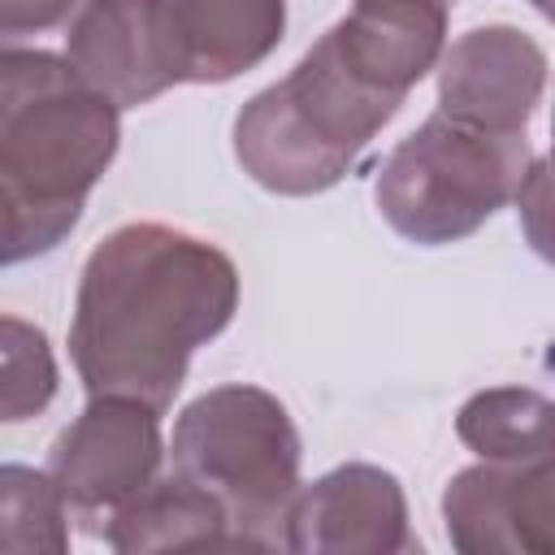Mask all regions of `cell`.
<instances>
[{
	"label": "cell",
	"mask_w": 555,
	"mask_h": 555,
	"mask_svg": "<svg viewBox=\"0 0 555 555\" xmlns=\"http://www.w3.org/2000/svg\"><path fill=\"white\" fill-rule=\"evenodd\" d=\"M238 312V264L169 221H126L104 234L74 291L69 360L87 395H130L169 408L191 356Z\"/></svg>",
	"instance_id": "6da1fadb"
},
{
	"label": "cell",
	"mask_w": 555,
	"mask_h": 555,
	"mask_svg": "<svg viewBox=\"0 0 555 555\" xmlns=\"http://www.w3.org/2000/svg\"><path fill=\"white\" fill-rule=\"evenodd\" d=\"M121 143V108L78 78L65 52H0L4 264L48 256L87 208Z\"/></svg>",
	"instance_id": "7a4b0ae2"
},
{
	"label": "cell",
	"mask_w": 555,
	"mask_h": 555,
	"mask_svg": "<svg viewBox=\"0 0 555 555\" xmlns=\"http://www.w3.org/2000/svg\"><path fill=\"white\" fill-rule=\"evenodd\" d=\"M399 104L364 82L321 35L286 78L238 108L234 160L273 195H321L356 169Z\"/></svg>",
	"instance_id": "3957f363"
},
{
	"label": "cell",
	"mask_w": 555,
	"mask_h": 555,
	"mask_svg": "<svg viewBox=\"0 0 555 555\" xmlns=\"http://www.w3.org/2000/svg\"><path fill=\"white\" fill-rule=\"evenodd\" d=\"M304 442L286 403L260 386L225 382L191 399L169 438V473L208 490L243 551H286Z\"/></svg>",
	"instance_id": "277c9868"
},
{
	"label": "cell",
	"mask_w": 555,
	"mask_h": 555,
	"mask_svg": "<svg viewBox=\"0 0 555 555\" xmlns=\"http://www.w3.org/2000/svg\"><path fill=\"white\" fill-rule=\"evenodd\" d=\"M529 165V134H499L438 108L382 156L373 204L399 238L447 247L516 204Z\"/></svg>",
	"instance_id": "5b68a950"
},
{
	"label": "cell",
	"mask_w": 555,
	"mask_h": 555,
	"mask_svg": "<svg viewBox=\"0 0 555 555\" xmlns=\"http://www.w3.org/2000/svg\"><path fill=\"white\" fill-rule=\"evenodd\" d=\"M165 460L169 442L160 434V408L130 395H91L87 408L56 434L48 477L56 481L78 529L104 538L117 512L160 481Z\"/></svg>",
	"instance_id": "8992f818"
},
{
	"label": "cell",
	"mask_w": 555,
	"mask_h": 555,
	"mask_svg": "<svg viewBox=\"0 0 555 555\" xmlns=\"http://www.w3.org/2000/svg\"><path fill=\"white\" fill-rule=\"evenodd\" d=\"M416 546L399 477L364 460L299 486L286 516V551L295 555H399Z\"/></svg>",
	"instance_id": "52a82bcc"
},
{
	"label": "cell",
	"mask_w": 555,
	"mask_h": 555,
	"mask_svg": "<svg viewBox=\"0 0 555 555\" xmlns=\"http://www.w3.org/2000/svg\"><path fill=\"white\" fill-rule=\"evenodd\" d=\"M442 525L464 555H555V455L460 468L442 490Z\"/></svg>",
	"instance_id": "ba28073f"
},
{
	"label": "cell",
	"mask_w": 555,
	"mask_h": 555,
	"mask_svg": "<svg viewBox=\"0 0 555 555\" xmlns=\"http://www.w3.org/2000/svg\"><path fill=\"white\" fill-rule=\"evenodd\" d=\"M546 69L542 43L520 26H473L451 39L438 61V108L499 134H529Z\"/></svg>",
	"instance_id": "9c48e42d"
},
{
	"label": "cell",
	"mask_w": 555,
	"mask_h": 555,
	"mask_svg": "<svg viewBox=\"0 0 555 555\" xmlns=\"http://www.w3.org/2000/svg\"><path fill=\"white\" fill-rule=\"evenodd\" d=\"M173 82L217 87L269 61L286 35V0H152Z\"/></svg>",
	"instance_id": "30bf717a"
},
{
	"label": "cell",
	"mask_w": 555,
	"mask_h": 555,
	"mask_svg": "<svg viewBox=\"0 0 555 555\" xmlns=\"http://www.w3.org/2000/svg\"><path fill=\"white\" fill-rule=\"evenodd\" d=\"M65 61L117 108H139L173 82L152 0H82L65 22Z\"/></svg>",
	"instance_id": "8fae6325"
},
{
	"label": "cell",
	"mask_w": 555,
	"mask_h": 555,
	"mask_svg": "<svg viewBox=\"0 0 555 555\" xmlns=\"http://www.w3.org/2000/svg\"><path fill=\"white\" fill-rule=\"evenodd\" d=\"M447 0H356L325 39L377 91L408 100V91L438 69L447 52Z\"/></svg>",
	"instance_id": "7c38bea8"
},
{
	"label": "cell",
	"mask_w": 555,
	"mask_h": 555,
	"mask_svg": "<svg viewBox=\"0 0 555 555\" xmlns=\"http://www.w3.org/2000/svg\"><path fill=\"white\" fill-rule=\"evenodd\" d=\"M108 551L143 555V551H173V546H234V529L225 507L178 473H160V481L139 494L100 538Z\"/></svg>",
	"instance_id": "4fadbf2b"
},
{
	"label": "cell",
	"mask_w": 555,
	"mask_h": 555,
	"mask_svg": "<svg viewBox=\"0 0 555 555\" xmlns=\"http://www.w3.org/2000/svg\"><path fill=\"white\" fill-rule=\"evenodd\" d=\"M455 438L490 464H525L555 455V399L529 386H490L464 399Z\"/></svg>",
	"instance_id": "5bb4252c"
},
{
	"label": "cell",
	"mask_w": 555,
	"mask_h": 555,
	"mask_svg": "<svg viewBox=\"0 0 555 555\" xmlns=\"http://www.w3.org/2000/svg\"><path fill=\"white\" fill-rule=\"evenodd\" d=\"M69 507L56 490V481L26 464H4L0 468V546L9 555L26 551H48L65 555L69 551Z\"/></svg>",
	"instance_id": "9a60e30c"
},
{
	"label": "cell",
	"mask_w": 555,
	"mask_h": 555,
	"mask_svg": "<svg viewBox=\"0 0 555 555\" xmlns=\"http://www.w3.org/2000/svg\"><path fill=\"white\" fill-rule=\"evenodd\" d=\"M4 338V421L17 425L26 416H39L56 395V360L48 347V334L13 312L0 321Z\"/></svg>",
	"instance_id": "2e32d148"
},
{
	"label": "cell",
	"mask_w": 555,
	"mask_h": 555,
	"mask_svg": "<svg viewBox=\"0 0 555 555\" xmlns=\"http://www.w3.org/2000/svg\"><path fill=\"white\" fill-rule=\"evenodd\" d=\"M516 217H520L529 251L555 269V134H551V152L533 156L516 191Z\"/></svg>",
	"instance_id": "e0dca14e"
},
{
	"label": "cell",
	"mask_w": 555,
	"mask_h": 555,
	"mask_svg": "<svg viewBox=\"0 0 555 555\" xmlns=\"http://www.w3.org/2000/svg\"><path fill=\"white\" fill-rule=\"evenodd\" d=\"M82 0H0V35L4 43H17L26 35H43L65 26L78 13Z\"/></svg>",
	"instance_id": "ac0fdd59"
},
{
	"label": "cell",
	"mask_w": 555,
	"mask_h": 555,
	"mask_svg": "<svg viewBox=\"0 0 555 555\" xmlns=\"http://www.w3.org/2000/svg\"><path fill=\"white\" fill-rule=\"evenodd\" d=\"M529 4H533V9H538V13H542L551 26H555V0H529Z\"/></svg>",
	"instance_id": "d6986e66"
},
{
	"label": "cell",
	"mask_w": 555,
	"mask_h": 555,
	"mask_svg": "<svg viewBox=\"0 0 555 555\" xmlns=\"http://www.w3.org/2000/svg\"><path fill=\"white\" fill-rule=\"evenodd\" d=\"M551 134H555V113H551Z\"/></svg>",
	"instance_id": "ffe728a7"
},
{
	"label": "cell",
	"mask_w": 555,
	"mask_h": 555,
	"mask_svg": "<svg viewBox=\"0 0 555 555\" xmlns=\"http://www.w3.org/2000/svg\"><path fill=\"white\" fill-rule=\"evenodd\" d=\"M447 4H455V0H447Z\"/></svg>",
	"instance_id": "44dd1931"
}]
</instances>
